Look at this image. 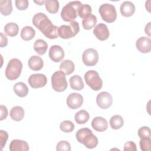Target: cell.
<instances>
[{
    "label": "cell",
    "instance_id": "obj_14",
    "mask_svg": "<svg viewBox=\"0 0 151 151\" xmlns=\"http://www.w3.org/2000/svg\"><path fill=\"white\" fill-rule=\"evenodd\" d=\"M136 47L142 53H148L151 50V40L149 37H142L136 42Z\"/></svg>",
    "mask_w": 151,
    "mask_h": 151
},
{
    "label": "cell",
    "instance_id": "obj_19",
    "mask_svg": "<svg viewBox=\"0 0 151 151\" xmlns=\"http://www.w3.org/2000/svg\"><path fill=\"white\" fill-rule=\"evenodd\" d=\"M82 144L88 149H93L97 146L98 144V139L94 134H93V132H91L85 136L83 140Z\"/></svg>",
    "mask_w": 151,
    "mask_h": 151
},
{
    "label": "cell",
    "instance_id": "obj_13",
    "mask_svg": "<svg viewBox=\"0 0 151 151\" xmlns=\"http://www.w3.org/2000/svg\"><path fill=\"white\" fill-rule=\"evenodd\" d=\"M93 34L100 41L106 40L110 35L107 25L103 23H100L95 27L93 29Z\"/></svg>",
    "mask_w": 151,
    "mask_h": 151
},
{
    "label": "cell",
    "instance_id": "obj_44",
    "mask_svg": "<svg viewBox=\"0 0 151 151\" xmlns=\"http://www.w3.org/2000/svg\"><path fill=\"white\" fill-rule=\"evenodd\" d=\"M35 3L37 4L38 5H42L44 3H45V1H34Z\"/></svg>",
    "mask_w": 151,
    "mask_h": 151
},
{
    "label": "cell",
    "instance_id": "obj_29",
    "mask_svg": "<svg viewBox=\"0 0 151 151\" xmlns=\"http://www.w3.org/2000/svg\"><path fill=\"white\" fill-rule=\"evenodd\" d=\"M35 35V31L34 28L30 26L24 27L21 32V37L24 41L31 40Z\"/></svg>",
    "mask_w": 151,
    "mask_h": 151
},
{
    "label": "cell",
    "instance_id": "obj_43",
    "mask_svg": "<svg viewBox=\"0 0 151 151\" xmlns=\"http://www.w3.org/2000/svg\"><path fill=\"white\" fill-rule=\"evenodd\" d=\"M150 24L151 22H149L146 26H145V33L149 36H150Z\"/></svg>",
    "mask_w": 151,
    "mask_h": 151
},
{
    "label": "cell",
    "instance_id": "obj_34",
    "mask_svg": "<svg viewBox=\"0 0 151 151\" xmlns=\"http://www.w3.org/2000/svg\"><path fill=\"white\" fill-rule=\"evenodd\" d=\"M91 132H92V131L88 128H82L79 129L76 132V137L77 141L79 143H82L83 140L85 137V136Z\"/></svg>",
    "mask_w": 151,
    "mask_h": 151
},
{
    "label": "cell",
    "instance_id": "obj_18",
    "mask_svg": "<svg viewBox=\"0 0 151 151\" xmlns=\"http://www.w3.org/2000/svg\"><path fill=\"white\" fill-rule=\"evenodd\" d=\"M28 64L30 69L33 71H39L41 70L44 65L42 59L37 55L31 56L28 61Z\"/></svg>",
    "mask_w": 151,
    "mask_h": 151
},
{
    "label": "cell",
    "instance_id": "obj_33",
    "mask_svg": "<svg viewBox=\"0 0 151 151\" xmlns=\"http://www.w3.org/2000/svg\"><path fill=\"white\" fill-rule=\"evenodd\" d=\"M91 7L88 4H82L78 11V15L81 18H84L88 15L91 14Z\"/></svg>",
    "mask_w": 151,
    "mask_h": 151
},
{
    "label": "cell",
    "instance_id": "obj_21",
    "mask_svg": "<svg viewBox=\"0 0 151 151\" xmlns=\"http://www.w3.org/2000/svg\"><path fill=\"white\" fill-rule=\"evenodd\" d=\"M14 91L19 97H24L28 94L29 89L27 86L22 82L17 83L13 87Z\"/></svg>",
    "mask_w": 151,
    "mask_h": 151
},
{
    "label": "cell",
    "instance_id": "obj_15",
    "mask_svg": "<svg viewBox=\"0 0 151 151\" xmlns=\"http://www.w3.org/2000/svg\"><path fill=\"white\" fill-rule=\"evenodd\" d=\"M92 127L97 132H101L107 130L108 127V123L106 119L103 117H96L91 122Z\"/></svg>",
    "mask_w": 151,
    "mask_h": 151
},
{
    "label": "cell",
    "instance_id": "obj_38",
    "mask_svg": "<svg viewBox=\"0 0 151 151\" xmlns=\"http://www.w3.org/2000/svg\"><path fill=\"white\" fill-rule=\"evenodd\" d=\"M15 6L18 10H25L29 5V2L28 0H16Z\"/></svg>",
    "mask_w": 151,
    "mask_h": 151
},
{
    "label": "cell",
    "instance_id": "obj_40",
    "mask_svg": "<svg viewBox=\"0 0 151 151\" xmlns=\"http://www.w3.org/2000/svg\"><path fill=\"white\" fill-rule=\"evenodd\" d=\"M124 151L126 150H132V151H136L137 147L136 144L132 141H128L125 143L124 145Z\"/></svg>",
    "mask_w": 151,
    "mask_h": 151
},
{
    "label": "cell",
    "instance_id": "obj_30",
    "mask_svg": "<svg viewBox=\"0 0 151 151\" xmlns=\"http://www.w3.org/2000/svg\"><path fill=\"white\" fill-rule=\"evenodd\" d=\"M109 123L110 127L113 129L117 130L120 129L124 125V120L121 116L116 114L111 116Z\"/></svg>",
    "mask_w": 151,
    "mask_h": 151
},
{
    "label": "cell",
    "instance_id": "obj_5",
    "mask_svg": "<svg viewBox=\"0 0 151 151\" xmlns=\"http://www.w3.org/2000/svg\"><path fill=\"white\" fill-rule=\"evenodd\" d=\"M86 84L93 90H100L103 86V81L99 73L95 70L87 71L84 74Z\"/></svg>",
    "mask_w": 151,
    "mask_h": 151
},
{
    "label": "cell",
    "instance_id": "obj_11",
    "mask_svg": "<svg viewBox=\"0 0 151 151\" xmlns=\"http://www.w3.org/2000/svg\"><path fill=\"white\" fill-rule=\"evenodd\" d=\"M83 103V96L77 93H71L67 99V104L71 109H77L80 107Z\"/></svg>",
    "mask_w": 151,
    "mask_h": 151
},
{
    "label": "cell",
    "instance_id": "obj_17",
    "mask_svg": "<svg viewBox=\"0 0 151 151\" xmlns=\"http://www.w3.org/2000/svg\"><path fill=\"white\" fill-rule=\"evenodd\" d=\"M121 14L126 17H129L133 15L135 12V6L130 1L123 2L120 7Z\"/></svg>",
    "mask_w": 151,
    "mask_h": 151
},
{
    "label": "cell",
    "instance_id": "obj_39",
    "mask_svg": "<svg viewBox=\"0 0 151 151\" xmlns=\"http://www.w3.org/2000/svg\"><path fill=\"white\" fill-rule=\"evenodd\" d=\"M8 139V133L3 130H0V145L1 147V150L6 145L7 140Z\"/></svg>",
    "mask_w": 151,
    "mask_h": 151
},
{
    "label": "cell",
    "instance_id": "obj_3",
    "mask_svg": "<svg viewBox=\"0 0 151 151\" xmlns=\"http://www.w3.org/2000/svg\"><path fill=\"white\" fill-rule=\"evenodd\" d=\"M22 63L18 58H12L8 62L5 69V76L9 80L17 79L22 71Z\"/></svg>",
    "mask_w": 151,
    "mask_h": 151
},
{
    "label": "cell",
    "instance_id": "obj_36",
    "mask_svg": "<svg viewBox=\"0 0 151 151\" xmlns=\"http://www.w3.org/2000/svg\"><path fill=\"white\" fill-rule=\"evenodd\" d=\"M56 150L57 151H70L71 150L70 144L65 140L60 141L57 144Z\"/></svg>",
    "mask_w": 151,
    "mask_h": 151
},
{
    "label": "cell",
    "instance_id": "obj_25",
    "mask_svg": "<svg viewBox=\"0 0 151 151\" xmlns=\"http://www.w3.org/2000/svg\"><path fill=\"white\" fill-rule=\"evenodd\" d=\"M34 49L39 55H44L48 49V44L44 40L38 39L34 44Z\"/></svg>",
    "mask_w": 151,
    "mask_h": 151
},
{
    "label": "cell",
    "instance_id": "obj_1",
    "mask_svg": "<svg viewBox=\"0 0 151 151\" xmlns=\"http://www.w3.org/2000/svg\"><path fill=\"white\" fill-rule=\"evenodd\" d=\"M32 24L47 38L49 39L58 38V27L52 23L45 14L38 12L35 14L32 18Z\"/></svg>",
    "mask_w": 151,
    "mask_h": 151
},
{
    "label": "cell",
    "instance_id": "obj_16",
    "mask_svg": "<svg viewBox=\"0 0 151 151\" xmlns=\"http://www.w3.org/2000/svg\"><path fill=\"white\" fill-rule=\"evenodd\" d=\"M9 149L11 151H28L29 147L28 143L26 141L14 139L11 141Z\"/></svg>",
    "mask_w": 151,
    "mask_h": 151
},
{
    "label": "cell",
    "instance_id": "obj_27",
    "mask_svg": "<svg viewBox=\"0 0 151 151\" xmlns=\"http://www.w3.org/2000/svg\"><path fill=\"white\" fill-rule=\"evenodd\" d=\"M90 119L89 113L85 110H81L77 112L74 116V120L78 124H83L88 122Z\"/></svg>",
    "mask_w": 151,
    "mask_h": 151
},
{
    "label": "cell",
    "instance_id": "obj_24",
    "mask_svg": "<svg viewBox=\"0 0 151 151\" xmlns=\"http://www.w3.org/2000/svg\"><path fill=\"white\" fill-rule=\"evenodd\" d=\"M97 23V18L93 14H90L83 19L82 25L84 29L89 30L93 28Z\"/></svg>",
    "mask_w": 151,
    "mask_h": 151
},
{
    "label": "cell",
    "instance_id": "obj_35",
    "mask_svg": "<svg viewBox=\"0 0 151 151\" xmlns=\"http://www.w3.org/2000/svg\"><path fill=\"white\" fill-rule=\"evenodd\" d=\"M140 149L143 151L151 150V140L150 137L142 138L139 142Z\"/></svg>",
    "mask_w": 151,
    "mask_h": 151
},
{
    "label": "cell",
    "instance_id": "obj_7",
    "mask_svg": "<svg viewBox=\"0 0 151 151\" xmlns=\"http://www.w3.org/2000/svg\"><path fill=\"white\" fill-rule=\"evenodd\" d=\"M51 85L52 88L58 92H63L67 88V82L65 74L61 71H57L51 76Z\"/></svg>",
    "mask_w": 151,
    "mask_h": 151
},
{
    "label": "cell",
    "instance_id": "obj_10",
    "mask_svg": "<svg viewBox=\"0 0 151 151\" xmlns=\"http://www.w3.org/2000/svg\"><path fill=\"white\" fill-rule=\"evenodd\" d=\"M96 103L97 106L101 109H106L111 106L113 103V97L107 91H103L97 94L96 97Z\"/></svg>",
    "mask_w": 151,
    "mask_h": 151
},
{
    "label": "cell",
    "instance_id": "obj_26",
    "mask_svg": "<svg viewBox=\"0 0 151 151\" xmlns=\"http://www.w3.org/2000/svg\"><path fill=\"white\" fill-rule=\"evenodd\" d=\"M0 11L3 15L7 16L10 15L12 12V1L11 0H1Z\"/></svg>",
    "mask_w": 151,
    "mask_h": 151
},
{
    "label": "cell",
    "instance_id": "obj_2",
    "mask_svg": "<svg viewBox=\"0 0 151 151\" xmlns=\"http://www.w3.org/2000/svg\"><path fill=\"white\" fill-rule=\"evenodd\" d=\"M83 4L78 1H71L66 4L62 9L61 17L63 21L71 22L78 16V11Z\"/></svg>",
    "mask_w": 151,
    "mask_h": 151
},
{
    "label": "cell",
    "instance_id": "obj_41",
    "mask_svg": "<svg viewBox=\"0 0 151 151\" xmlns=\"http://www.w3.org/2000/svg\"><path fill=\"white\" fill-rule=\"evenodd\" d=\"M0 110H1V117H0V120L2 121L4 119H5L8 116V109L5 106L1 105L0 106Z\"/></svg>",
    "mask_w": 151,
    "mask_h": 151
},
{
    "label": "cell",
    "instance_id": "obj_12",
    "mask_svg": "<svg viewBox=\"0 0 151 151\" xmlns=\"http://www.w3.org/2000/svg\"><path fill=\"white\" fill-rule=\"evenodd\" d=\"M50 59L55 63H58L64 58V51L62 47L58 45H52L49 50Z\"/></svg>",
    "mask_w": 151,
    "mask_h": 151
},
{
    "label": "cell",
    "instance_id": "obj_31",
    "mask_svg": "<svg viewBox=\"0 0 151 151\" xmlns=\"http://www.w3.org/2000/svg\"><path fill=\"white\" fill-rule=\"evenodd\" d=\"M45 6L48 12L55 14L58 11L59 2L57 0H46L45 1Z\"/></svg>",
    "mask_w": 151,
    "mask_h": 151
},
{
    "label": "cell",
    "instance_id": "obj_4",
    "mask_svg": "<svg viewBox=\"0 0 151 151\" xmlns=\"http://www.w3.org/2000/svg\"><path fill=\"white\" fill-rule=\"evenodd\" d=\"M80 31L78 22L73 21L69 25H62L58 28V36L63 39H69L76 36Z\"/></svg>",
    "mask_w": 151,
    "mask_h": 151
},
{
    "label": "cell",
    "instance_id": "obj_6",
    "mask_svg": "<svg viewBox=\"0 0 151 151\" xmlns=\"http://www.w3.org/2000/svg\"><path fill=\"white\" fill-rule=\"evenodd\" d=\"M102 19L106 22L111 23L116 21L117 18V12L116 8L110 4H101L99 9Z\"/></svg>",
    "mask_w": 151,
    "mask_h": 151
},
{
    "label": "cell",
    "instance_id": "obj_32",
    "mask_svg": "<svg viewBox=\"0 0 151 151\" xmlns=\"http://www.w3.org/2000/svg\"><path fill=\"white\" fill-rule=\"evenodd\" d=\"M60 129L64 133H70L74 129V124L70 120H64L60 124Z\"/></svg>",
    "mask_w": 151,
    "mask_h": 151
},
{
    "label": "cell",
    "instance_id": "obj_42",
    "mask_svg": "<svg viewBox=\"0 0 151 151\" xmlns=\"http://www.w3.org/2000/svg\"><path fill=\"white\" fill-rule=\"evenodd\" d=\"M8 44V39L1 32V42H0V46L1 47H4L6 46Z\"/></svg>",
    "mask_w": 151,
    "mask_h": 151
},
{
    "label": "cell",
    "instance_id": "obj_20",
    "mask_svg": "<svg viewBox=\"0 0 151 151\" xmlns=\"http://www.w3.org/2000/svg\"><path fill=\"white\" fill-rule=\"evenodd\" d=\"M11 118L16 122H19L22 120L24 117L25 111L24 109L21 106L13 107L9 113Z\"/></svg>",
    "mask_w": 151,
    "mask_h": 151
},
{
    "label": "cell",
    "instance_id": "obj_9",
    "mask_svg": "<svg viewBox=\"0 0 151 151\" xmlns=\"http://www.w3.org/2000/svg\"><path fill=\"white\" fill-rule=\"evenodd\" d=\"M28 82L29 85L33 88H41L46 85L47 78L43 74H33L29 77Z\"/></svg>",
    "mask_w": 151,
    "mask_h": 151
},
{
    "label": "cell",
    "instance_id": "obj_8",
    "mask_svg": "<svg viewBox=\"0 0 151 151\" xmlns=\"http://www.w3.org/2000/svg\"><path fill=\"white\" fill-rule=\"evenodd\" d=\"M82 60L86 66L91 67L95 65L99 61L98 52L92 48L86 50L83 53Z\"/></svg>",
    "mask_w": 151,
    "mask_h": 151
},
{
    "label": "cell",
    "instance_id": "obj_23",
    "mask_svg": "<svg viewBox=\"0 0 151 151\" xmlns=\"http://www.w3.org/2000/svg\"><path fill=\"white\" fill-rule=\"evenodd\" d=\"M75 65L74 63L69 60H65L60 65V70L65 74L69 75L74 71Z\"/></svg>",
    "mask_w": 151,
    "mask_h": 151
},
{
    "label": "cell",
    "instance_id": "obj_37",
    "mask_svg": "<svg viewBox=\"0 0 151 151\" xmlns=\"http://www.w3.org/2000/svg\"><path fill=\"white\" fill-rule=\"evenodd\" d=\"M137 134L140 139L150 137V129L149 127L143 126L138 130Z\"/></svg>",
    "mask_w": 151,
    "mask_h": 151
},
{
    "label": "cell",
    "instance_id": "obj_28",
    "mask_svg": "<svg viewBox=\"0 0 151 151\" xmlns=\"http://www.w3.org/2000/svg\"><path fill=\"white\" fill-rule=\"evenodd\" d=\"M5 33L9 37L16 36L19 32V27L15 22H9L4 27Z\"/></svg>",
    "mask_w": 151,
    "mask_h": 151
},
{
    "label": "cell",
    "instance_id": "obj_22",
    "mask_svg": "<svg viewBox=\"0 0 151 151\" xmlns=\"http://www.w3.org/2000/svg\"><path fill=\"white\" fill-rule=\"evenodd\" d=\"M71 88L75 90H81L84 88V83L81 77L78 75L73 76L69 80Z\"/></svg>",
    "mask_w": 151,
    "mask_h": 151
}]
</instances>
